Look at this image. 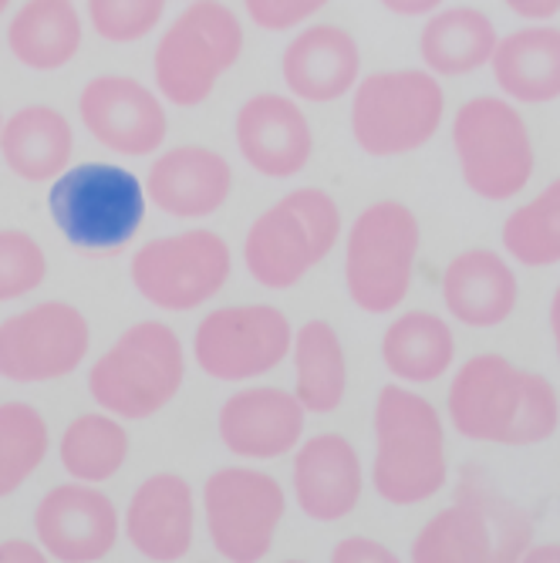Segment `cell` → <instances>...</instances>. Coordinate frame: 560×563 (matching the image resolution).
Returning a JSON list of instances; mask_svg holds the SVG:
<instances>
[{
  "mask_svg": "<svg viewBox=\"0 0 560 563\" xmlns=\"http://www.w3.org/2000/svg\"><path fill=\"white\" fill-rule=\"evenodd\" d=\"M47 210L72 246L116 253L132 243L145 220V189L129 169L85 163L55 179Z\"/></svg>",
  "mask_w": 560,
  "mask_h": 563,
  "instance_id": "obj_9",
  "label": "cell"
},
{
  "mask_svg": "<svg viewBox=\"0 0 560 563\" xmlns=\"http://www.w3.org/2000/svg\"><path fill=\"white\" fill-rule=\"evenodd\" d=\"M341 236V210L325 189L304 186L253 220L243 240V264L267 290H290L308 277Z\"/></svg>",
  "mask_w": 560,
  "mask_h": 563,
  "instance_id": "obj_3",
  "label": "cell"
},
{
  "mask_svg": "<svg viewBox=\"0 0 560 563\" xmlns=\"http://www.w3.org/2000/svg\"><path fill=\"white\" fill-rule=\"evenodd\" d=\"M452 148L470 192L506 202L534 179V139L510 98L476 95L452 119Z\"/></svg>",
  "mask_w": 560,
  "mask_h": 563,
  "instance_id": "obj_8",
  "label": "cell"
},
{
  "mask_svg": "<svg viewBox=\"0 0 560 563\" xmlns=\"http://www.w3.org/2000/svg\"><path fill=\"white\" fill-rule=\"evenodd\" d=\"M506 11L537 24V21H550L560 14V0H503Z\"/></svg>",
  "mask_w": 560,
  "mask_h": 563,
  "instance_id": "obj_38",
  "label": "cell"
},
{
  "mask_svg": "<svg viewBox=\"0 0 560 563\" xmlns=\"http://www.w3.org/2000/svg\"><path fill=\"white\" fill-rule=\"evenodd\" d=\"M328 4L331 0H243L246 18L264 31H294Z\"/></svg>",
  "mask_w": 560,
  "mask_h": 563,
  "instance_id": "obj_36",
  "label": "cell"
},
{
  "mask_svg": "<svg viewBox=\"0 0 560 563\" xmlns=\"http://www.w3.org/2000/svg\"><path fill=\"white\" fill-rule=\"evenodd\" d=\"M81 18L72 0H28L8 24L11 55L31 71H58L81 51Z\"/></svg>",
  "mask_w": 560,
  "mask_h": 563,
  "instance_id": "obj_27",
  "label": "cell"
},
{
  "mask_svg": "<svg viewBox=\"0 0 560 563\" xmlns=\"http://www.w3.org/2000/svg\"><path fill=\"white\" fill-rule=\"evenodd\" d=\"M186 354L179 334L163 321L132 324L88 372L91 398L119 419H152L179 395Z\"/></svg>",
  "mask_w": 560,
  "mask_h": 563,
  "instance_id": "obj_4",
  "label": "cell"
},
{
  "mask_svg": "<svg viewBox=\"0 0 560 563\" xmlns=\"http://www.w3.org/2000/svg\"><path fill=\"white\" fill-rule=\"evenodd\" d=\"M47 422L28 401H0V499L18 493L47 455Z\"/></svg>",
  "mask_w": 560,
  "mask_h": 563,
  "instance_id": "obj_32",
  "label": "cell"
},
{
  "mask_svg": "<svg viewBox=\"0 0 560 563\" xmlns=\"http://www.w3.org/2000/svg\"><path fill=\"white\" fill-rule=\"evenodd\" d=\"M382 362L405 385L439 382L455 362L452 328L432 311L398 314L382 334Z\"/></svg>",
  "mask_w": 560,
  "mask_h": 563,
  "instance_id": "obj_28",
  "label": "cell"
},
{
  "mask_svg": "<svg viewBox=\"0 0 560 563\" xmlns=\"http://www.w3.org/2000/svg\"><path fill=\"white\" fill-rule=\"evenodd\" d=\"M281 75L294 98L328 106L362 81V47L338 24H311L284 47Z\"/></svg>",
  "mask_w": 560,
  "mask_h": 563,
  "instance_id": "obj_20",
  "label": "cell"
},
{
  "mask_svg": "<svg viewBox=\"0 0 560 563\" xmlns=\"http://www.w3.org/2000/svg\"><path fill=\"white\" fill-rule=\"evenodd\" d=\"M422 227L398 199L372 202L344 236V287L365 314H388L409 297Z\"/></svg>",
  "mask_w": 560,
  "mask_h": 563,
  "instance_id": "obj_5",
  "label": "cell"
},
{
  "mask_svg": "<svg viewBox=\"0 0 560 563\" xmlns=\"http://www.w3.org/2000/svg\"><path fill=\"white\" fill-rule=\"evenodd\" d=\"M34 533L47 560L98 563L119 540V509L95 483H65L37 503Z\"/></svg>",
  "mask_w": 560,
  "mask_h": 563,
  "instance_id": "obj_15",
  "label": "cell"
},
{
  "mask_svg": "<svg viewBox=\"0 0 560 563\" xmlns=\"http://www.w3.org/2000/svg\"><path fill=\"white\" fill-rule=\"evenodd\" d=\"M446 115V91L426 68L375 71L354 85L351 135L372 159H395L429 145Z\"/></svg>",
  "mask_w": 560,
  "mask_h": 563,
  "instance_id": "obj_6",
  "label": "cell"
},
{
  "mask_svg": "<svg viewBox=\"0 0 560 563\" xmlns=\"http://www.w3.org/2000/svg\"><path fill=\"white\" fill-rule=\"evenodd\" d=\"M169 0H88L91 31L109 44H135L160 27Z\"/></svg>",
  "mask_w": 560,
  "mask_h": 563,
  "instance_id": "obj_33",
  "label": "cell"
},
{
  "mask_svg": "<svg viewBox=\"0 0 560 563\" xmlns=\"http://www.w3.org/2000/svg\"><path fill=\"white\" fill-rule=\"evenodd\" d=\"M496 41V24L480 8H439L422 24L419 55L436 78H463L490 65Z\"/></svg>",
  "mask_w": 560,
  "mask_h": 563,
  "instance_id": "obj_26",
  "label": "cell"
},
{
  "mask_svg": "<svg viewBox=\"0 0 560 563\" xmlns=\"http://www.w3.org/2000/svg\"><path fill=\"white\" fill-rule=\"evenodd\" d=\"M308 408L284 388H243L220 408V439L240 459H281L304 439Z\"/></svg>",
  "mask_w": 560,
  "mask_h": 563,
  "instance_id": "obj_18",
  "label": "cell"
},
{
  "mask_svg": "<svg viewBox=\"0 0 560 563\" xmlns=\"http://www.w3.org/2000/svg\"><path fill=\"white\" fill-rule=\"evenodd\" d=\"M243 55V24L220 0H193L152 55L156 88L176 109L202 106Z\"/></svg>",
  "mask_w": 560,
  "mask_h": 563,
  "instance_id": "obj_7",
  "label": "cell"
},
{
  "mask_svg": "<svg viewBox=\"0 0 560 563\" xmlns=\"http://www.w3.org/2000/svg\"><path fill=\"white\" fill-rule=\"evenodd\" d=\"M91 328L78 307L44 300L0 321V378L14 385H41L68 378L81 368Z\"/></svg>",
  "mask_w": 560,
  "mask_h": 563,
  "instance_id": "obj_13",
  "label": "cell"
},
{
  "mask_svg": "<svg viewBox=\"0 0 560 563\" xmlns=\"http://www.w3.org/2000/svg\"><path fill=\"white\" fill-rule=\"evenodd\" d=\"M524 563H560V543H543V547H527V553L520 556Z\"/></svg>",
  "mask_w": 560,
  "mask_h": 563,
  "instance_id": "obj_41",
  "label": "cell"
},
{
  "mask_svg": "<svg viewBox=\"0 0 560 563\" xmlns=\"http://www.w3.org/2000/svg\"><path fill=\"white\" fill-rule=\"evenodd\" d=\"M287 496L271 473L227 466L202 486V517L213 550L233 563H257L271 553Z\"/></svg>",
  "mask_w": 560,
  "mask_h": 563,
  "instance_id": "obj_11",
  "label": "cell"
},
{
  "mask_svg": "<svg viewBox=\"0 0 560 563\" xmlns=\"http://www.w3.org/2000/svg\"><path fill=\"white\" fill-rule=\"evenodd\" d=\"M233 192V169L207 145H176L152 163L145 196L152 207L176 220L213 217Z\"/></svg>",
  "mask_w": 560,
  "mask_h": 563,
  "instance_id": "obj_19",
  "label": "cell"
},
{
  "mask_svg": "<svg viewBox=\"0 0 560 563\" xmlns=\"http://www.w3.org/2000/svg\"><path fill=\"white\" fill-rule=\"evenodd\" d=\"M378 4L395 18H429L446 4V0H378Z\"/></svg>",
  "mask_w": 560,
  "mask_h": 563,
  "instance_id": "obj_40",
  "label": "cell"
},
{
  "mask_svg": "<svg viewBox=\"0 0 560 563\" xmlns=\"http://www.w3.org/2000/svg\"><path fill=\"white\" fill-rule=\"evenodd\" d=\"M290 483L304 517L315 523H338L359 509L365 493L359 449L338 432L311 435L297 445Z\"/></svg>",
  "mask_w": 560,
  "mask_h": 563,
  "instance_id": "obj_17",
  "label": "cell"
},
{
  "mask_svg": "<svg viewBox=\"0 0 560 563\" xmlns=\"http://www.w3.org/2000/svg\"><path fill=\"white\" fill-rule=\"evenodd\" d=\"M0 129H4V115H0Z\"/></svg>",
  "mask_w": 560,
  "mask_h": 563,
  "instance_id": "obj_44",
  "label": "cell"
},
{
  "mask_svg": "<svg viewBox=\"0 0 560 563\" xmlns=\"http://www.w3.org/2000/svg\"><path fill=\"white\" fill-rule=\"evenodd\" d=\"M233 271L230 246L213 230H183L149 240L129 267L135 290L160 311H193L213 300Z\"/></svg>",
  "mask_w": 560,
  "mask_h": 563,
  "instance_id": "obj_10",
  "label": "cell"
},
{
  "mask_svg": "<svg viewBox=\"0 0 560 563\" xmlns=\"http://www.w3.org/2000/svg\"><path fill=\"white\" fill-rule=\"evenodd\" d=\"M75 152L72 122L51 106H28L4 119L0 129V156L4 166L24 183L58 179Z\"/></svg>",
  "mask_w": 560,
  "mask_h": 563,
  "instance_id": "obj_24",
  "label": "cell"
},
{
  "mask_svg": "<svg viewBox=\"0 0 560 563\" xmlns=\"http://www.w3.org/2000/svg\"><path fill=\"white\" fill-rule=\"evenodd\" d=\"M413 563H490L496 560V530L486 503L463 473L460 496L419 530L409 550Z\"/></svg>",
  "mask_w": 560,
  "mask_h": 563,
  "instance_id": "obj_25",
  "label": "cell"
},
{
  "mask_svg": "<svg viewBox=\"0 0 560 563\" xmlns=\"http://www.w3.org/2000/svg\"><path fill=\"white\" fill-rule=\"evenodd\" d=\"M193 530L196 499L193 486L179 473H156L132 493L125 509V537L145 560H183L193 547Z\"/></svg>",
  "mask_w": 560,
  "mask_h": 563,
  "instance_id": "obj_21",
  "label": "cell"
},
{
  "mask_svg": "<svg viewBox=\"0 0 560 563\" xmlns=\"http://www.w3.org/2000/svg\"><path fill=\"white\" fill-rule=\"evenodd\" d=\"M233 125L243 163L267 179H290L315 156V132L297 98L277 91L253 95L240 106Z\"/></svg>",
  "mask_w": 560,
  "mask_h": 563,
  "instance_id": "obj_16",
  "label": "cell"
},
{
  "mask_svg": "<svg viewBox=\"0 0 560 563\" xmlns=\"http://www.w3.org/2000/svg\"><path fill=\"white\" fill-rule=\"evenodd\" d=\"M520 300V284L514 267L496 250H463L449 261L442 274V303L446 311L476 331L499 328L510 321Z\"/></svg>",
  "mask_w": 560,
  "mask_h": 563,
  "instance_id": "obj_22",
  "label": "cell"
},
{
  "mask_svg": "<svg viewBox=\"0 0 560 563\" xmlns=\"http://www.w3.org/2000/svg\"><path fill=\"white\" fill-rule=\"evenodd\" d=\"M496 88L514 106H547L560 98V27L537 21L496 41L490 58Z\"/></svg>",
  "mask_w": 560,
  "mask_h": 563,
  "instance_id": "obj_23",
  "label": "cell"
},
{
  "mask_svg": "<svg viewBox=\"0 0 560 563\" xmlns=\"http://www.w3.org/2000/svg\"><path fill=\"white\" fill-rule=\"evenodd\" d=\"M473 489L480 493V499L486 503V514H490V523L496 530V560L506 563V560H520L527 553V547L534 543V523L524 509L506 499L499 489H493L476 470H466Z\"/></svg>",
  "mask_w": 560,
  "mask_h": 563,
  "instance_id": "obj_35",
  "label": "cell"
},
{
  "mask_svg": "<svg viewBox=\"0 0 560 563\" xmlns=\"http://www.w3.org/2000/svg\"><path fill=\"white\" fill-rule=\"evenodd\" d=\"M78 115L88 135L119 156L160 152L169 132L163 98L129 75H98L78 95Z\"/></svg>",
  "mask_w": 560,
  "mask_h": 563,
  "instance_id": "obj_14",
  "label": "cell"
},
{
  "mask_svg": "<svg viewBox=\"0 0 560 563\" xmlns=\"http://www.w3.org/2000/svg\"><path fill=\"white\" fill-rule=\"evenodd\" d=\"M8 8H11V0H0V18L8 14Z\"/></svg>",
  "mask_w": 560,
  "mask_h": 563,
  "instance_id": "obj_43",
  "label": "cell"
},
{
  "mask_svg": "<svg viewBox=\"0 0 560 563\" xmlns=\"http://www.w3.org/2000/svg\"><path fill=\"white\" fill-rule=\"evenodd\" d=\"M395 550L372 537H348L331 550V563H395Z\"/></svg>",
  "mask_w": 560,
  "mask_h": 563,
  "instance_id": "obj_37",
  "label": "cell"
},
{
  "mask_svg": "<svg viewBox=\"0 0 560 563\" xmlns=\"http://www.w3.org/2000/svg\"><path fill=\"white\" fill-rule=\"evenodd\" d=\"M47 553L41 543L31 540H4L0 543V563H44Z\"/></svg>",
  "mask_w": 560,
  "mask_h": 563,
  "instance_id": "obj_39",
  "label": "cell"
},
{
  "mask_svg": "<svg viewBox=\"0 0 560 563\" xmlns=\"http://www.w3.org/2000/svg\"><path fill=\"white\" fill-rule=\"evenodd\" d=\"M294 395L308 416H328L344 401L348 362L338 331L328 321H308L294 331Z\"/></svg>",
  "mask_w": 560,
  "mask_h": 563,
  "instance_id": "obj_29",
  "label": "cell"
},
{
  "mask_svg": "<svg viewBox=\"0 0 560 563\" xmlns=\"http://www.w3.org/2000/svg\"><path fill=\"white\" fill-rule=\"evenodd\" d=\"M550 334H553V347H557V357H560V284L550 297Z\"/></svg>",
  "mask_w": 560,
  "mask_h": 563,
  "instance_id": "obj_42",
  "label": "cell"
},
{
  "mask_svg": "<svg viewBox=\"0 0 560 563\" xmlns=\"http://www.w3.org/2000/svg\"><path fill=\"white\" fill-rule=\"evenodd\" d=\"M449 422L470 442L537 445L560 429L553 385L503 354H476L449 385Z\"/></svg>",
  "mask_w": 560,
  "mask_h": 563,
  "instance_id": "obj_1",
  "label": "cell"
},
{
  "mask_svg": "<svg viewBox=\"0 0 560 563\" xmlns=\"http://www.w3.org/2000/svg\"><path fill=\"white\" fill-rule=\"evenodd\" d=\"M294 328L274 303H233L207 314L196 328L193 354L202 375L250 382L274 372L290 354Z\"/></svg>",
  "mask_w": 560,
  "mask_h": 563,
  "instance_id": "obj_12",
  "label": "cell"
},
{
  "mask_svg": "<svg viewBox=\"0 0 560 563\" xmlns=\"http://www.w3.org/2000/svg\"><path fill=\"white\" fill-rule=\"evenodd\" d=\"M47 277V257L24 230H0V303L28 297Z\"/></svg>",
  "mask_w": 560,
  "mask_h": 563,
  "instance_id": "obj_34",
  "label": "cell"
},
{
  "mask_svg": "<svg viewBox=\"0 0 560 563\" xmlns=\"http://www.w3.org/2000/svg\"><path fill=\"white\" fill-rule=\"evenodd\" d=\"M446 479V429L436 405L405 385H385L375 398V493L388 506H419L439 496Z\"/></svg>",
  "mask_w": 560,
  "mask_h": 563,
  "instance_id": "obj_2",
  "label": "cell"
},
{
  "mask_svg": "<svg viewBox=\"0 0 560 563\" xmlns=\"http://www.w3.org/2000/svg\"><path fill=\"white\" fill-rule=\"evenodd\" d=\"M503 250L524 267L560 264V176L503 223Z\"/></svg>",
  "mask_w": 560,
  "mask_h": 563,
  "instance_id": "obj_31",
  "label": "cell"
},
{
  "mask_svg": "<svg viewBox=\"0 0 560 563\" xmlns=\"http://www.w3.org/2000/svg\"><path fill=\"white\" fill-rule=\"evenodd\" d=\"M58 455L68 476L81 483H106L125 466L129 432L112 412H88L65 429Z\"/></svg>",
  "mask_w": 560,
  "mask_h": 563,
  "instance_id": "obj_30",
  "label": "cell"
}]
</instances>
